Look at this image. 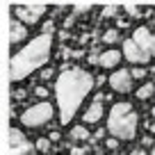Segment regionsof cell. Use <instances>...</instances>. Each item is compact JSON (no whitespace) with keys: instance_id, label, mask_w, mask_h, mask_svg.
<instances>
[{"instance_id":"obj_1","label":"cell","mask_w":155,"mask_h":155,"mask_svg":"<svg viewBox=\"0 0 155 155\" xmlns=\"http://www.w3.org/2000/svg\"><path fill=\"white\" fill-rule=\"evenodd\" d=\"M94 89V75L84 68H66L57 75L55 82V96H57V112L59 123L68 126L73 116L78 114L80 105Z\"/></svg>"},{"instance_id":"obj_2","label":"cell","mask_w":155,"mask_h":155,"mask_svg":"<svg viewBox=\"0 0 155 155\" xmlns=\"http://www.w3.org/2000/svg\"><path fill=\"white\" fill-rule=\"evenodd\" d=\"M50 50H53V32H41L28 46H23L16 55H12V64H9L12 82H21L32 71H39L48 62Z\"/></svg>"},{"instance_id":"obj_3","label":"cell","mask_w":155,"mask_h":155,"mask_svg":"<svg viewBox=\"0 0 155 155\" xmlns=\"http://www.w3.org/2000/svg\"><path fill=\"white\" fill-rule=\"evenodd\" d=\"M137 123L139 116L130 103H114L107 116V132L119 141H130L137 135Z\"/></svg>"},{"instance_id":"obj_4","label":"cell","mask_w":155,"mask_h":155,"mask_svg":"<svg viewBox=\"0 0 155 155\" xmlns=\"http://www.w3.org/2000/svg\"><path fill=\"white\" fill-rule=\"evenodd\" d=\"M53 114H55L53 105H50L48 101H41V103H37V105L28 107V110L21 114V123H23L25 128H41L53 119Z\"/></svg>"},{"instance_id":"obj_5","label":"cell","mask_w":155,"mask_h":155,"mask_svg":"<svg viewBox=\"0 0 155 155\" xmlns=\"http://www.w3.org/2000/svg\"><path fill=\"white\" fill-rule=\"evenodd\" d=\"M123 57L130 64H135V66H144V64H148L150 59H153L135 39H126V41H123Z\"/></svg>"},{"instance_id":"obj_6","label":"cell","mask_w":155,"mask_h":155,"mask_svg":"<svg viewBox=\"0 0 155 155\" xmlns=\"http://www.w3.org/2000/svg\"><path fill=\"white\" fill-rule=\"evenodd\" d=\"M132 73L130 71H126V68H116L114 73L110 75V87L114 89V91H119V94H128L132 89Z\"/></svg>"},{"instance_id":"obj_7","label":"cell","mask_w":155,"mask_h":155,"mask_svg":"<svg viewBox=\"0 0 155 155\" xmlns=\"http://www.w3.org/2000/svg\"><path fill=\"white\" fill-rule=\"evenodd\" d=\"M16 18L23 21L25 25H34L41 21V16L46 14V7L44 5H32V7H16Z\"/></svg>"},{"instance_id":"obj_8","label":"cell","mask_w":155,"mask_h":155,"mask_svg":"<svg viewBox=\"0 0 155 155\" xmlns=\"http://www.w3.org/2000/svg\"><path fill=\"white\" fill-rule=\"evenodd\" d=\"M132 39H135L150 57H155V34L150 32L148 28H137L135 32H132Z\"/></svg>"},{"instance_id":"obj_9","label":"cell","mask_w":155,"mask_h":155,"mask_svg":"<svg viewBox=\"0 0 155 155\" xmlns=\"http://www.w3.org/2000/svg\"><path fill=\"white\" fill-rule=\"evenodd\" d=\"M121 57H123V53H119V50H105L103 55H98V59L94 57V62H98L103 68H114V66H119V62H121Z\"/></svg>"},{"instance_id":"obj_10","label":"cell","mask_w":155,"mask_h":155,"mask_svg":"<svg viewBox=\"0 0 155 155\" xmlns=\"http://www.w3.org/2000/svg\"><path fill=\"white\" fill-rule=\"evenodd\" d=\"M103 114H105V107H103L101 98H98V101H94L91 105L87 107V112L82 114V121L84 123H98L103 119Z\"/></svg>"},{"instance_id":"obj_11","label":"cell","mask_w":155,"mask_h":155,"mask_svg":"<svg viewBox=\"0 0 155 155\" xmlns=\"http://www.w3.org/2000/svg\"><path fill=\"white\" fill-rule=\"evenodd\" d=\"M28 37V30H25V23L23 21H18V18H12V23H9V41L12 44H18V41H23V39Z\"/></svg>"},{"instance_id":"obj_12","label":"cell","mask_w":155,"mask_h":155,"mask_svg":"<svg viewBox=\"0 0 155 155\" xmlns=\"http://www.w3.org/2000/svg\"><path fill=\"white\" fill-rule=\"evenodd\" d=\"M9 155H37V146L30 141H21V144L9 146Z\"/></svg>"},{"instance_id":"obj_13","label":"cell","mask_w":155,"mask_h":155,"mask_svg":"<svg viewBox=\"0 0 155 155\" xmlns=\"http://www.w3.org/2000/svg\"><path fill=\"white\" fill-rule=\"evenodd\" d=\"M153 94H155V84H153V82H146V84H141V87L137 89L135 96L139 98V101H146V98H150Z\"/></svg>"},{"instance_id":"obj_14","label":"cell","mask_w":155,"mask_h":155,"mask_svg":"<svg viewBox=\"0 0 155 155\" xmlns=\"http://www.w3.org/2000/svg\"><path fill=\"white\" fill-rule=\"evenodd\" d=\"M71 137L73 139H89V130L84 126H75L71 128Z\"/></svg>"},{"instance_id":"obj_15","label":"cell","mask_w":155,"mask_h":155,"mask_svg":"<svg viewBox=\"0 0 155 155\" xmlns=\"http://www.w3.org/2000/svg\"><path fill=\"white\" fill-rule=\"evenodd\" d=\"M34 146H37L39 153H48V150H50V139H48V137H41V139H37Z\"/></svg>"},{"instance_id":"obj_16","label":"cell","mask_w":155,"mask_h":155,"mask_svg":"<svg viewBox=\"0 0 155 155\" xmlns=\"http://www.w3.org/2000/svg\"><path fill=\"white\" fill-rule=\"evenodd\" d=\"M103 41H105V44H116V41H119V32H116V30H107V32L103 34Z\"/></svg>"},{"instance_id":"obj_17","label":"cell","mask_w":155,"mask_h":155,"mask_svg":"<svg viewBox=\"0 0 155 155\" xmlns=\"http://www.w3.org/2000/svg\"><path fill=\"white\" fill-rule=\"evenodd\" d=\"M21 141H25L23 132H21V130H12V132H9V146H14V144H21Z\"/></svg>"},{"instance_id":"obj_18","label":"cell","mask_w":155,"mask_h":155,"mask_svg":"<svg viewBox=\"0 0 155 155\" xmlns=\"http://www.w3.org/2000/svg\"><path fill=\"white\" fill-rule=\"evenodd\" d=\"M34 96L41 98V101H46V98H48V89H46V87H37V89H34Z\"/></svg>"},{"instance_id":"obj_19","label":"cell","mask_w":155,"mask_h":155,"mask_svg":"<svg viewBox=\"0 0 155 155\" xmlns=\"http://www.w3.org/2000/svg\"><path fill=\"white\" fill-rule=\"evenodd\" d=\"M132 78H137V80H141V78H144L146 75V71H144V68H141V66H135V68H132Z\"/></svg>"},{"instance_id":"obj_20","label":"cell","mask_w":155,"mask_h":155,"mask_svg":"<svg viewBox=\"0 0 155 155\" xmlns=\"http://www.w3.org/2000/svg\"><path fill=\"white\" fill-rule=\"evenodd\" d=\"M116 144H119V139H116V137H112V139H107V141H105V146H107V148H112V150L116 148Z\"/></svg>"},{"instance_id":"obj_21","label":"cell","mask_w":155,"mask_h":155,"mask_svg":"<svg viewBox=\"0 0 155 155\" xmlns=\"http://www.w3.org/2000/svg\"><path fill=\"white\" fill-rule=\"evenodd\" d=\"M87 153V148H80V146H75V148L71 150V155H84Z\"/></svg>"},{"instance_id":"obj_22","label":"cell","mask_w":155,"mask_h":155,"mask_svg":"<svg viewBox=\"0 0 155 155\" xmlns=\"http://www.w3.org/2000/svg\"><path fill=\"white\" fill-rule=\"evenodd\" d=\"M59 137H62V135H59L57 130H53V132H50V137H48V139H50V141H59Z\"/></svg>"},{"instance_id":"obj_23","label":"cell","mask_w":155,"mask_h":155,"mask_svg":"<svg viewBox=\"0 0 155 155\" xmlns=\"http://www.w3.org/2000/svg\"><path fill=\"white\" fill-rule=\"evenodd\" d=\"M130 155H146V150H144V148H135Z\"/></svg>"},{"instance_id":"obj_24","label":"cell","mask_w":155,"mask_h":155,"mask_svg":"<svg viewBox=\"0 0 155 155\" xmlns=\"http://www.w3.org/2000/svg\"><path fill=\"white\" fill-rule=\"evenodd\" d=\"M150 114H153V119H155V107H153V110H150ZM153 132H155V126H153Z\"/></svg>"},{"instance_id":"obj_25","label":"cell","mask_w":155,"mask_h":155,"mask_svg":"<svg viewBox=\"0 0 155 155\" xmlns=\"http://www.w3.org/2000/svg\"><path fill=\"white\" fill-rule=\"evenodd\" d=\"M150 155H155V146H150Z\"/></svg>"}]
</instances>
